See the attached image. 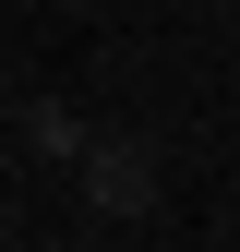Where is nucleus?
Segmentation results:
<instances>
[]
</instances>
